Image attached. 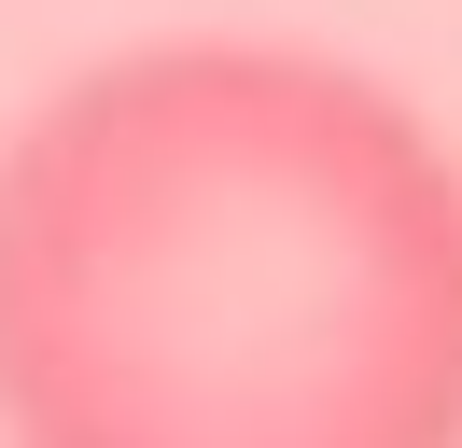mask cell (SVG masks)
Wrapping results in <instances>:
<instances>
[{
  "label": "cell",
  "instance_id": "obj_1",
  "mask_svg": "<svg viewBox=\"0 0 462 448\" xmlns=\"http://www.w3.org/2000/svg\"><path fill=\"white\" fill-rule=\"evenodd\" d=\"M0 448H462V154L322 42H141L0 140Z\"/></svg>",
  "mask_w": 462,
  "mask_h": 448
}]
</instances>
